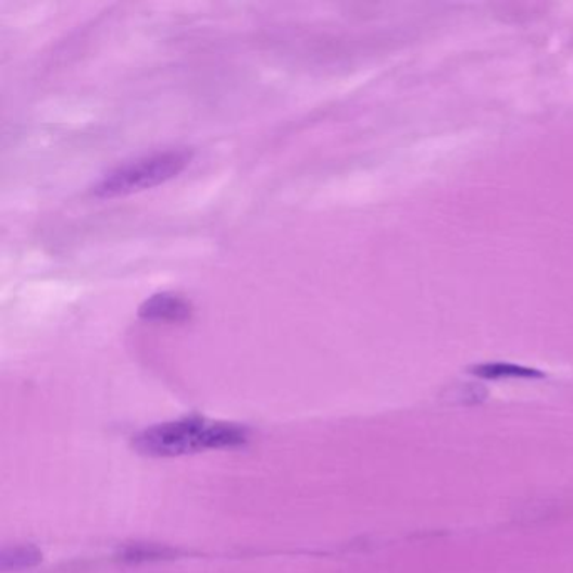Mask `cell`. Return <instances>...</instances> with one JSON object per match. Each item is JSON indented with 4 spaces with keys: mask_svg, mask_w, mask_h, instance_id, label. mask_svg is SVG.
Instances as JSON below:
<instances>
[{
    "mask_svg": "<svg viewBox=\"0 0 573 573\" xmlns=\"http://www.w3.org/2000/svg\"><path fill=\"white\" fill-rule=\"evenodd\" d=\"M246 439L248 434L239 425L190 418L150 427L137 437L135 446L148 456H180L208 449L237 448Z\"/></svg>",
    "mask_w": 573,
    "mask_h": 573,
    "instance_id": "1",
    "label": "cell"
},
{
    "mask_svg": "<svg viewBox=\"0 0 573 573\" xmlns=\"http://www.w3.org/2000/svg\"><path fill=\"white\" fill-rule=\"evenodd\" d=\"M190 160H192V152L185 148H171V150L140 157V159L123 163L108 172L92 187V196L98 199H115V197L153 189L157 185L165 184L182 174Z\"/></svg>",
    "mask_w": 573,
    "mask_h": 573,
    "instance_id": "2",
    "label": "cell"
},
{
    "mask_svg": "<svg viewBox=\"0 0 573 573\" xmlns=\"http://www.w3.org/2000/svg\"><path fill=\"white\" fill-rule=\"evenodd\" d=\"M192 304L175 292H155L138 308V316L152 323H184L192 316Z\"/></svg>",
    "mask_w": 573,
    "mask_h": 573,
    "instance_id": "3",
    "label": "cell"
},
{
    "mask_svg": "<svg viewBox=\"0 0 573 573\" xmlns=\"http://www.w3.org/2000/svg\"><path fill=\"white\" fill-rule=\"evenodd\" d=\"M470 372L476 377L486 378V381H510V378L535 381V378L545 377L540 370L505 362L481 363V365L471 366Z\"/></svg>",
    "mask_w": 573,
    "mask_h": 573,
    "instance_id": "4",
    "label": "cell"
}]
</instances>
